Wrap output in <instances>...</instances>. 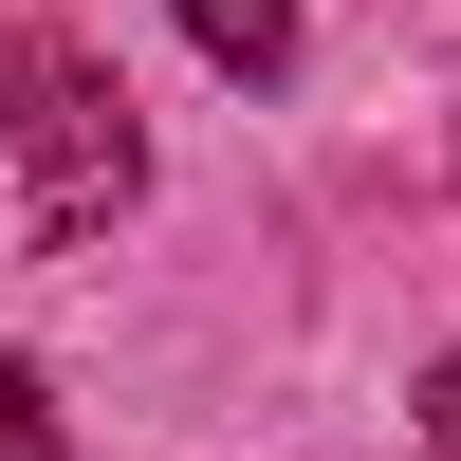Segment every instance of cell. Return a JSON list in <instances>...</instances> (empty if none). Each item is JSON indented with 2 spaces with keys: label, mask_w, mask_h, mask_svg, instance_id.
<instances>
[{
  "label": "cell",
  "mask_w": 461,
  "mask_h": 461,
  "mask_svg": "<svg viewBox=\"0 0 461 461\" xmlns=\"http://www.w3.org/2000/svg\"><path fill=\"white\" fill-rule=\"evenodd\" d=\"M0 111H19V203H37V240H93V221L148 185L130 93H111V56H93L74 19H19V37H0Z\"/></svg>",
  "instance_id": "cell-1"
},
{
  "label": "cell",
  "mask_w": 461,
  "mask_h": 461,
  "mask_svg": "<svg viewBox=\"0 0 461 461\" xmlns=\"http://www.w3.org/2000/svg\"><path fill=\"white\" fill-rule=\"evenodd\" d=\"M185 37L221 74H295V0H185Z\"/></svg>",
  "instance_id": "cell-2"
},
{
  "label": "cell",
  "mask_w": 461,
  "mask_h": 461,
  "mask_svg": "<svg viewBox=\"0 0 461 461\" xmlns=\"http://www.w3.org/2000/svg\"><path fill=\"white\" fill-rule=\"evenodd\" d=\"M0 461H56V406H37V369L0 351Z\"/></svg>",
  "instance_id": "cell-3"
},
{
  "label": "cell",
  "mask_w": 461,
  "mask_h": 461,
  "mask_svg": "<svg viewBox=\"0 0 461 461\" xmlns=\"http://www.w3.org/2000/svg\"><path fill=\"white\" fill-rule=\"evenodd\" d=\"M425 443H443V461H461V351H443V369H425Z\"/></svg>",
  "instance_id": "cell-4"
}]
</instances>
